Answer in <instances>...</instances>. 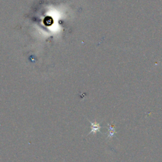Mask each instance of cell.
I'll return each mask as SVG.
<instances>
[{
  "label": "cell",
  "mask_w": 162,
  "mask_h": 162,
  "mask_svg": "<svg viewBox=\"0 0 162 162\" xmlns=\"http://www.w3.org/2000/svg\"><path fill=\"white\" fill-rule=\"evenodd\" d=\"M88 120L89 122V123L91 124V131L88 134H96L97 132H100V129H101V127L100 126L101 123L96 122V121L94 122H92L89 119Z\"/></svg>",
  "instance_id": "obj_1"
},
{
  "label": "cell",
  "mask_w": 162,
  "mask_h": 162,
  "mask_svg": "<svg viewBox=\"0 0 162 162\" xmlns=\"http://www.w3.org/2000/svg\"><path fill=\"white\" fill-rule=\"evenodd\" d=\"M45 24L46 25H50L53 24V20L50 17H47L45 19Z\"/></svg>",
  "instance_id": "obj_3"
},
{
  "label": "cell",
  "mask_w": 162,
  "mask_h": 162,
  "mask_svg": "<svg viewBox=\"0 0 162 162\" xmlns=\"http://www.w3.org/2000/svg\"><path fill=\"white\" fill-rule=\"evenodd\" d=\"M108 136L106 139L109 140L111 139L113 136H115L117 132L115 130V126L114 124L111 123L108 124Z\"/></svg>",
  "instance_id": "obj_2"
}]
</instances>
